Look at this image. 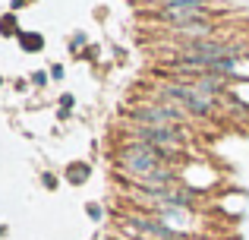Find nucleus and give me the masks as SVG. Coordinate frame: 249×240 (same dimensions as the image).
Returning <instances> with one entry per match:
<instances>
[{"mask_svg":"<svg viewBox=\"0 0 249 240\" xmlns=\"http://www.w3.org/2000/svg\"><path fill=\"white\" fill-rule=\"evenodd\" d=\"M126 117L133 123H145V127H183L189 114L177 105H167V101H148V105L129 108Z\"/></svg>","mask_w":249,"mask_h":240,"instance_id":"nucleus-2","label":"nucleus"},{"mask_svg":"<svg viewBox=\"0 0 249 240\" xmlns=\"http://www.w3.org/2000/svg\"><path fill=\"white\" fill-rule=\"evenodd\" d=\"M129 139L180 152V148L186 146V129L183 127H145V123H133V127H129Z\"/></svg>","mask_w":249,"mask_h":240,"instance_id":"nucleus-3","label":"nucleus"},{"mask_svg":"<svg viewBox=\"0 0 249 240\" xmlns=\"http://www.w3.org/2000/svg\"><path fill=\"white\" fill-rule=\"evenodd\" d=\"M22 44H25V48H41V38H38V35H22Z\"/></svg>","mask_w":249,"mask_h":240,"instance_id":"nucleus-5","label":"nucleus"},{"mask_svg":"<svg viewBox=\"0 0 249 240\" xmlns=\"http://www.w3.org/2000/svg\"><path fill=\"white\" fill-rule=\"evenodd\" d=\"M145 3H152V6H180V3H208V0H145Z\"/></svg>","mask_w":249,"mask_h":240,"instance_id":"nucleus-4","label":"nucleus"},{"mask_svg":"<svg viewBox=\"0 0 249 240\" xmlns=\"http://www.w3.org/2000/svg\"><path fill=\"white\" fill-rule=\"evenodd\" d=\"M177 155L180 152H170V148H158V146H148V142L129 139V146H123L120 155H117V165H120V171L129 174L133 184H136V180H142V177H148V174L161 171V167L174 165Z\"/></svg>","mask_w":249,"mask_h":240,"instance_id":"nucleus-1","label":"nucleus"}]
</instances>
